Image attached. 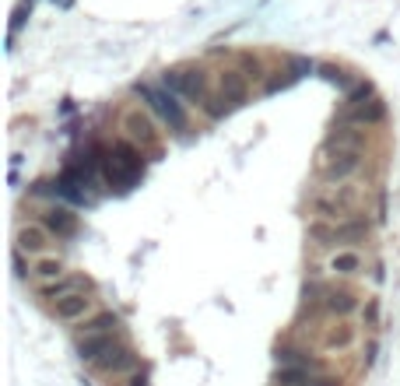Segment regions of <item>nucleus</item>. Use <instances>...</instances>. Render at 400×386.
I'll list each match as a JSON object with an SVG mask.
<instances>
[{"instance_id":"nucleus-12","label":"nucleus","mask_w":400,"mask_h":386,"mask_svg":"<svg viewBox=\"0 0 400 386\" xmlns=\"http://www.w3.org/2000/svg\"><path fill=\"white\" fill-rule=\"evenodd\" d=\"M277 365L281 369H306V372H323V362L309 351V348H292V344H284L277 348Z\"/></svg>"},{"instance_id":"nucleus-25","label":"nucleus","mask_w":400,"mask_h":386,"mask_svg":"<svg viewBox=\"0 0 400 386\" xmlns=\"http://www.w3.org/2000/svg\"><path fill=\"white\" fill-rule=\"evenodd\" d=\"M365 326H369V330L379 326V299H369V302H365Z\"/></svg>"},{"instance_id":"nucleus-16","label":"nucleus","mask_w":400,"mask_h":386,"mask_svg":"<svg viewBox=\"0 0 400 386\" xmlns=\"http://www.w3.org/2000/svg\"><path fill=\"white\" fill-rule=\"evenodd\" d=\"M42 225H46L53 236L67 239V236L78 232V218H74L67 207H49V211H42Z\"/></svg>"},{"instance_id":"nucleus-1","label":"nucleus","mask_w":400,"mask_h":386,"mask_svg":"<svg viewBox=\"0 0 400 386\" xmlns=\"http://www.w3.org/2000/svg\"><path fill=\"white\" fill-rule=\"evenodd\" d=\"M358 200H362V190L351 186V183H323V186L313 190L309 207H313L316 218H323V222H345V218L355 214Z\"/></svg>"},{"instance_id":"nucleus-13","label":"nucleus","mask_w":400,"mask_h":386,"mask_svg":"<svg viewBox=\"0 0 400 386\" xmlns=\"http://www.w3.org/2000/svg\"><path fill=\"white\" fill-rule=\"evenodd\" d=\"M327 270L333 278H355V274L365 270V256L358 249H337L330 260H327Z\"/></svg>"},{"instance_id":"nucleus-18","label":"nucleus","mask_w":400,"mask_h":386,"mask_svg":"<svg viewBox=\"0 0 400 386\" xmlns=\"http://www.w3.org/2000/svg\"><path fill=\"white\" fill-rule=\"evenodd\" d=\"M327 144H337V148H355V151H362V148H365V130H362V127H351V123H333V130H330Z\"/></svg>"},{"instance_id":"nucleus-6","label":"nucleus","mask_w":400,"mask_h":386,"mask_svg":"<svg viewBox=\"0 0 400 386\" xmlns=\"http://www.w3.org/2000/svg\"><path fill=\"white\" fill-rule=\"evenodd\" d=\"M218 88H221V95H218V98H221L228 109H239V105H246V98H250V78H246L239 67L221 71Z\"/></svg>"},{"instance_id":"nucleus-23","label":"nucleus","mask_w":400,"mask_h":386,"mask_svg":"<svg viewBox=\"0 0 400 386\" xmlns=\"http://www.w3.org/2000/svg\"><path fill=\"white\" fill-rule=\"evenodd\" d=\"M369 98H376V95H372V85L365 81V85H355V88L348 91L345 105H362V102H369Z\"/></svg>"},{"instance_id":"nucleus-14","label":"nucleus","mask_w":400,"mask_h":386,"mask_svg":"<svg viewBox=\"0 0 400 386\" xmlns=\"http://www.w3.org/2000/svg\"><path fill=\"white\" fill-rule=\"evenodd\" d=\"M112 348H116V337H112V334H92V337H81V341H78V355H81V362H88V365H98Z\"/></svg>"},{"instance_id":"nucleus-24","label":"nucleus","mask_w":400,"mask_h":386,"mask_svg":"<svg viewBox=\"0 0 400 386\" xmlns=\"http://www.w3.org/2000/svg\"><path fill=\"white\" fill-rule=\"evenodd\" d=\"M323 78H327V81H333L337 88H345V91H351V88H355V85H351V78H348L345 71H337V67H323Z\"/></svg>"},{"instance_id":"nucleus-21","label":"nucleus","mask_w":400,"mask_h":386,"mask_svg":"<svg viewBox=\"0 0 400 386\" xmlns=\"http://www.w3.org/2000/svg\"><path fill=\"white\" fill-rule=\"evenodd\" d=\"M239 71L253 81L263 78V64H260V57H253V53H239Z\"/></svg>"},{"instance_id":"nucleus-2","label":"nucleus","mask_w":400,"mask_h":386,"mask_svg":"<svg viewBox=\"0 0 400 386\" xmlns=\"http://www.w3.org/2000/svg\"><path fill=\"white\" fill-rule=\"evenodd\" d=\"M134 91L148 102V109L151 113L173 130V134H186L190 130V116H186V105H183V98L180 95H173L165 85H151V81H137L134 85Z\"/></svg>"},{"instance_id":"nucleus-22","label":"nucleus","mask_w":400,"mask_h":386,"mask_svg":"<svg viewBox=\"0 0 400 386\" xmlns=\"http://www.w3.org/2000/svg\"><path fill=\"white\" fill-rule=\"evenodd\" d=\"M313 71H316V64L306 60V57H292V60H288V78H292V81H299V78H306V74H313Z\"/></svg>"},{"instance_id":"nucleus-26","label":"nucleus","mask_w":400,"mask_h":386,"mask_svg":"<svg viewBox=\"0 0 400 386\" xmlns=\"http://www.w3.org/2000/svg\"><path fill=\"white\" fill-rule=\"evenodd\" d=\"M302 386H340V383H337V379H330L327 372H309Z\"/></svg>"},{"instance_id":"nucleus-9","label":"nucleus","mask_w":400,"mask_h":386,"mask_svg":"<svg viewBox=\"0 0 400 386\" xmlns=\"http://www.w3.org/2000/svg\"><path fill=\"white\" fill-rule=\"evenodd\" d=\"M49 246H53V232L42 222H32V225L18 229V249L21 253H28V256H49Z\"/></svg>"},{"instance_id":"nucleus-5","label":"nucleus","mask_w":400,"mask_h":386,"mask_svg":"<svg viewBox=\"0 0 400 386\" xmlns=\"http://www.w3.org/2000/svg\"><path fill=\"white\" fill-rule=\"evenodd\" d=\"M162 85L183 102H207V74L200 67H168L162 71Z\"/></svg>"},{"instance_id":"nucleus-4","label":"nucleus","mask_w":400,"mask_h":386,"mask_svg":"<svg viewBox=\"0 0 400 386\" xmlns=\"http://www.w3.org/2000/svg\"><path fill=\"white\" fill-rule=\"evenodd\" d=\"M144 155L137 151V144H130V141H116L109 148V155H105V179L112 183V186H120V190H127L137 176H141V169H144V161H141Z\"/></svg>"},{"instance_id":"nucleus-19","label":"nucleus","mask_w":400,"mask_h":386,"mask_svg":"<svg viewBox=\"0 0 400 386\" xmlns=\"http://www.w3.org/2000/svg\"><path fill=\"white\" fill-rule=\"evenodd\" d=\"M116 326H120V316H116V313H98V316H92V319H81L78 334H81V337H92V334H116Z\"/></svg>"},{"instance_id":"nucleus-3","label":"nucleus","mask_w":400,"mask_h":386,"mask_svg":"<svg viewBox=\"0 0 400 386\" xmlns=\"http://www.w3.org/2000/svg\"><path fill=\"white\" fill-rule=\"evenodd\" d=\"M362 165H365V151H355V148L323 144L316 155V173L323 183H348Z\"/></svg>"},{"instance_id":"nucleus-15","label":"nucleus","mask_w":400,"mask_h":386,"mask_svg":"<svg viewBox=\"0 0 400 386\" xmlns=\"http://www.w3.org/2000/svg\"><path fill=\"white\" fill-rule=\"evenodd\" d=\"M98 372H105V376H123V372H134L137 369V355L130 351V348H123V344H116L112 348L98 365H95Z\"/></svg>"},{"instance_id":"nucleus-20","label":"nucleus","mask_w":400,"mask_h":386,"mask_svg":"<svg viewBox=\"0 0 400 386\" xmlns=\"http://www.w3.org/2000/svg\"><path fill=\"white\" fill-rule=\"evenodd\" d=\"M32 278L39 281V288L49 285V281H60V278H64V260H56V256H39V263L32 267Z\"/></svg>"},{"instance_id":"nucleus-17","label":"nucleus","mask_w":400,"mask_h":386,"mask_svg":"<svg viewBox=\"0 0 400 386\" xmlns=\"http://www.w3.org/2000/svg\"><path fill=\"white\" fill-rule=\"evenodd\" d=\"M53 313H56V319H64V323L85 319V316L92 313V299H88L85 292H78V295H71V299H64V302H56Z\"/></svg>"},{"instance_id":"nucleus-27","label":"nucleus","mask_w":400,"mask_h":386,"mask_svg":"<svg viewBox=\"0 0 400 386\" xmlns=\"http://www.w3.org/2000/svg\"><path fill=\"white\" fill-rule=\"evenodd\" d=\"M372 362H376V344L365 348V365H372Z\"/></svg>"},{"instance_id":"nucleus-8","label":"nucleus","mask_w":400,"mask_h":386,"mask_svg":"<svg viewBox=\"0 0 400 386\" xmlns=\"http://www.w3.org/2000/svg\"><path fill=\"white\" fill-rule=\"evenodd\" d=\"M123 130H127V141L137 144V148H158V134H155V123L148 113L141 109H130L123 116Z\"/></svg>"},{"instance_id":"nucleus-11","label":"nucleus","mask_w":400,"mask_h":386,"mask_svg":"<svg viewBox=\"0 0 400 386\" xmlns=\"http://www.w3.org/2000/svg\"><path fill=\"white\" fill-rule=\"evenodd\" d=\"M355 341H358V330H355L351 323H345V319H337V323H330V326L323 330L320 348H323V351H348Z\"/></svg>"},{"instance_id":"nucleus-7","label":"nucleus","mask_w":400,"mask_h":386,"mask_svg":"<svg viewBox=\"0 0 400 386\" xmlns=\"http://www.w3.org/2000/svg\"><path fill=\"white\" fill-rule=\"evenodd\" d=\"M383 120H386V105H383L379 98H369V102H362V105H345V113H340L337 123H351V127L369 130V127H376V123H383Z\"/></svg>"},{"instance_id":"nucleus-10","label":"nucleus","mask_w":400,"mask_h":386,"mask_svg":"<svg viewBox=\"0 0 400 386\" xmlns=\"http://www.w3.org/2000/svg\"><path fill=\"white\" fill-rule=\"evenodd\" d=\"M88 288V278L85 274H64L60 281H49V285H42L39 288V295L46 299V302H64V299H71V295H78V292H85Z\"/></svg>"}]
</instances>
